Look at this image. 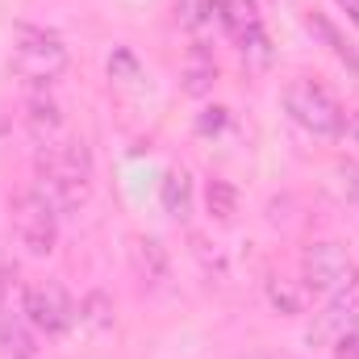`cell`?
I'll return each mask as SVG.
<instances>
[{"label":"cell","mask_w":359,"mask_h":359,"mask_svg":"<svg viewBox=\"0 0 359 359\" xmlns=\"http://www.w3.org/2000/svg\"><path fill=\"white\" fill-rule=\"evenodd\" d=\"M38 192L59 209H80L92 192V155L84 142L63 138V142H46L38 151Z\"/></svg>","instance_id":"1"},{"label":"cell","mask_w":359,"mask_h":359,"mask_svg":"<svg viewBox=\"0 0 359 359\" xmlns=\"http://www.w3.org/2000/svg\"><path fill=\"white\" fill-rule=\"evenodd\" d=\"M63 67H67V46H63L59 34L38 29V25L17 29V38H13V72L21 80L42 84V80H55Z\"/></svg>","instance_id":"2"},{"label":"cell","mask_w":359,"mask_h":359,"mask_svg":"<svg viewBox=\"0 0 359 359\" xmlns=\"http://www.w3.org/2000/svg\"><path fill=\"white\" fill-rule=\"evenodd\" d=\"M284 109H288V117L301 130H309L318 138L343 134V109H339V100L322 88V84H313V80H292L284 88Z\"/></svg>","instance_id":"3"},{"label":"cell","mask_w":359,"mask_h":359,"mask_svg":"<svg viewBox=\"0 0 359 359\" xmlns=\"http://www.w3.org/2000/svg\"><path fill=\"white\" fill-rule=\"evenodd\" d=\"M13 230L29 255H50L59 243V209L38 188H29L13 201Z\"/></svg>","instance_id":"4"},{"label":"cell","mask_w":359,"mask_h":359,"mask_svg":"<svg viewBox=\"0 0 359 359\" xmlns=\"http://www.w3.org/2000/svg\"><path fill=\"white\" fill-rule=\"evenodd\" d=\"M25 318H29V326H38L42 334H63V330L76 322V305H72V297L63 292V284L46 280V284L25 288Z\"/></svg>","instance_id":"5"},{"label":"cell","mask_w":359,"mask_h":359,"mask_svg":"<svg viewBox=\"0 0 359 359\" xmlns=\"http://www.w3.org/2000/svg\"><path fill=\"white\" fill-rule=\"evenodd\" d=\"M351 255L339 247V243H313L305 255H301V276H305V288L313 292H334L351 280Z\"/></svg>","instance_id":"6"},{"label":"cell","mask_w":359,"mask_h":359,"mask_svg":"<svg viewBox=\"0 0 359 359\" xmlns=\"http://www.w3.org/2000/svg\"><path fill=\"white\" fill-rule=\"evenodd\" d=\"M351 330H359V271H351V280L330 292V305L322 309V318L309 330V339H330L334 343V339H343Z\"/></svg>","instance_id":"7"},{"label":"cell","mask_w":359,"mask_h":359,"mask_svg":"<svg viewBox=\"0 0 359 359\" xmlns=\"http://www.w3.org/2000/svg\"><path fill=\"white\" fill-rule=\"evenodd\" d=\"M130 268H134V276H138L142 284L159 288V284L172 276V259H168V251H163L159 238L134 234V238H130Z\"/></svg>","instance_id":"8"},{"label":"cell","mask_w":359,"mask_h":359,"mask_svg":"<svg viewBox=\"0 0 359 359\" xmlns=\"http://www.w3.org/2000/svg\"><path fill=\"white\" fill-rule=\"evenodd\" d=\"M25 126H29L34 138L50 142V138L59 134V126H63V113H59V104H55L50 96H29V100H25Z\"/></svg>","instance_id":"9"},{"label":"cell","mask_w":359,"mask_h":359,"mask_svg":"<svg viewBox=\"0 0 359 359\" xmlns=\"http://www.w3.org/2000/svg\"><path fill=\"white\" fill-rule=\"evenodd\" d=\"M213 84H217V63L205 50H192L188 63H184V92L188 96H205V92H213Z\"/></svg>","instance_id":"10"},{"label":"cell","mask_w":359,"mask_h":359,"mask_svg":"<svg viewBox=\"0 0 359 359\" xmlns=\"http://www.w3.org/2000/svg\"><path fill=\"white\" fill-rule=\"evenodd\" d=\"M159 196H163V209L172 213V217H188V209H192V184L184 172H168L163 176V188H159Z\"/></svg>","instance_id":"11"},{"label":"cell","mask_w":359,"mask_h":359,"mask_svg":"<svg viewBox=\"0 0 359 359\" xmlns=\"http://www.w3.org/2000/svg\"><path fill=\"white\" fill-rule=\"evenodd\" d=\"M205 205H209V217H213V222H230L234 209H238V192H234V184H230V180H209V188H205Z\"/></svg>","instance_id":"12"},{"label":"cell","mask_w":359,"mask_h":359,"mask_svg":"<svg viewBox=\"0 0 359 359\" xmlns=\"http://www.w3.org/2000/svg\"><path fill=\"white\" fill-rule=\"evenodd\" d=\"M0 351L8 359H34L38 355V347H34V339H29V330L21 322H0Z\"/></svg>","instance_id":"13"},{"label":"cell","mask_w":359,"mask_h":359,"mask_svg":"<svg viewBox=\"0 0 359 359\" xmlns=\"http://www.w3.org/2000/svg\"><path fill=\"white\" fill-rule=\"evenodd\" d=\"M226 29H230L234 38H247V34L264 29L255 4H251V0H226Z\"/></svg>","instance_id":"14"},{"label":"cell","mask_w":359,"mask_h":359,"mask_svg":"<svg viewBox=\"0 0 359 359\" xmlns=\"http://www.w3.org/2000/svg\"><path fill=\"white\" fill-rule=\"evenodd\" d=\"M268 301H271V309H280V313H301V288L280 280V276L268 280Z\"/></svg>","instance_id":"15"},{"label":"cell","mask_w":359,"mask_h":359,"mask_svg":"<svg viewBox=\"0 0 359 359\" xmlns=\"http://www.w3.org/2000/svg\"><path fill=\"white\" fill-rule=\"evenodd\" d=\"M84 318H88L92 326H113V309H109V301H104V292H92L88 301H84Z\"/></svg>","instance_id":"16"},{"label":"cell","mask_w":359,"mask_h":359,"mask_svg":"<svg viewBox=\"0 0 359 359\" xmlns=\"http://www.w3.org/2000/svg\"><path fill=\"white\" fill-rule=\"evenodd\" d=\"M109 76H126V80H134V76H138V63H134L126 50H117V55L109 59Z\"/></svg>","instance_id":"17"},{"label":"cell","mask_w":359,"mask_h":359,"mask_svg":"<svg viewBox=\"0 0 359 359\" xmlns=\"http://www.w3.org/2000/svg\"><path fill=\"white\" fill-rule=\"evenodd\" d=\"M226 126V109H205L201 117H196V130L201 134H213V130H222Z\"/></svg>","instance_id":"18"},{"label":"cell","mask_w":359,"mask_h":359,"mask_svg":"<svg viewBox=\"0 0 359 359\" xmlns=\"http://www.w3.org/2000/svg\"><path fill=\"white\" fill-rule=\"evenodd\" d=\"M334 359H359V330L334 339Z\"/></svg>","instance_id":"19"},{"label":"cell","mask_w":359,"mask_h":359,"mask_svg":"<svg viewBox=\"0 0 359 359\" xmlns=\"http://www.w3.org/2000/svg\"><path fill=\"white\" fill-rule=\"evenodd\" d=\"M343 188H347V196L359 205V163H343Z\"/></svg>","instance_id":"20"},{"label":"cell","mask_w":359,"mask_h":359,"mask_svg":"<svg viewBox=\"0 0 359 359\" xmlns=\"http://www.w3.org/2000/svg\"><path fill=\"white\" fill-rule=\"evenodd\" d=\"M4 309H8V276L0 271V322H4Z\"/></svg>","instance_id":"21"},{"label":"cell","mask_w":359,"mask_h":359,"mask_svg":"<svg viewBox=\"0 0 359 359\" xmlns=\"http://www.w3.org/2000/svg\"><path fill=\"white\" fill-rule=\"evenodd\" d=\"M343 8L351 13V21H355V25H359V0H343Z\"/></svg>","instance_id":"22"}]
</instances>
